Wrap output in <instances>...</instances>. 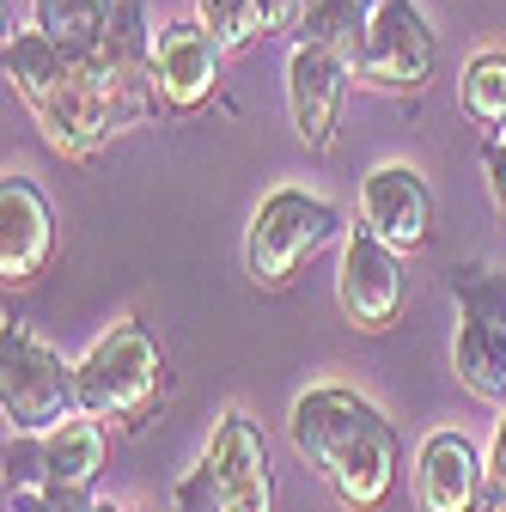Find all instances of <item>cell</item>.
<instances>
[{
  "instance_id": "cell-1",
  "label": "cell",
  "mask_w": 506,
  "mask_h": 512,
  "mask_svg": "<svg viewBox=\"0 0 506 512\" xmlns=\"http://www.w3.org/2000/svg\"><path fill=\"white\" fill-rule=\"evenodd\" d=\"M287 439L305 458V470L336 494V506L378 512L391 500L403 470V439L391 415L372 397H360L354 384H305L287 409Z\"/></svg>"
},
{
  "instance_id": "cell-2",
  "label": "cell",
  "mask_w": 506,
  "mask_h": 512,
  "mask_svg": "<svg viewBox=\"0 0 506 512\" xmlns=\"http://www.w3.org/2000/svg\"><path fill=\"white\" fill-rule=\"evenodd\" d=\"M0 61H7V80L25 98V110L37 116L43 141L68 159H92L104 141H116L122 128H135L147 116V104H135L92 55L55 49L37 25L13 31Z\"/></svg>"
},
{
  "instance_id": "cell-3",
  "label": "cell",
  "mask_w": 506,
  "mask_h": 512,
  "mask_svg": "<svg viewBox=\"0 0 506 512\" xmlns=\"http://www.w3.org/2000/svg\"><path fill=\"white\" fill-rule=\"evenodd\" d=\"M80 378V409L98 415V421H129L141 427L159 403V384H165V354L153 342V330L141 324V317H122V324H110L86 360L74 366Z\"/></svg>"
},
{
  "instance_id": "cell-4",
  "label": "cell",
  "mask_w": 506,
  "mask_h": 512,
  "mask_svg": "<svg viewBox=\"0 0 506 512\" xmlns=\"http://www.w3.org/2000/svg\"><path fill=\"white\" fill-rule=\"evenodd\" d=\"M336 232H342L336 202H324L318 189L281 183L257 202V214L244 226V275L257 287H287Z\"/></svg>"
},
{
  "instance_id": "cell-5",
  "label": "cell",
  "mask_w": 506,
  "mask_h": 512,
  "mask_svg": "<svg viewBox=\"0 0 506 512\" xmlns=\"http://www.w3.org/2000/svg\"><path fill=\"white\" fill-rule=\"evenodd\" d=\"M458 299V336H452V372L476 403H506V269L458 263L452 269Z\"/></svg>"
},
{
  "instance_id": "cell-6",
  "label": "cell",
  "mask_w": 506,
  "mask_h": 512,
  "mask_svg": "<svg viewBox=\"0 0 506 512\" xmlns=\"http://www.w3.org/2000/svg\"><path fill=\"white\" fill-rule=\"evenodd\" d=\"M0 409L13 433H49L68 415H80V378L49 342H37L25 324L0 330Z\"/></svg>"
},
{
  "instance_id": "cell-7",
  "label": "cell",
  "mask_w": 506,
  "mask_h": 512,
  "mask_svg": "<svg viewBox=\"0 0 506 512\" xmlns=\"http://www.w3.org/2000/svg\"><path fill=\"white\" fill-rule=\"evenodd\" d=\"M354 74L378 92H427L439 74V37L415 0H372L354 43Z\"/></svg>"
},
{
  "instance_id": "cell-8",
  "label": "cell",
  "mask_w": 506,
  "mask_h": 512,
  "mask_svg": "<svg viewBox=\"0 0 506 512\" xmlns=\"http://www.w3.org/2000/svg\"><path fill=\"white\" fill-rule=\"evenodd\" d=\"M354 55L336 43H293L287 55V116H293V135L311 153H330L336 147V128L348 110V86H354Z\"/></svg>"
},
{
  "instance_id": "cell-9",
  "label": "cell",
  "mask_w": 506,
  "mask_h": 512,
  "mask_svg": "<svg viewBox=\"0 0 506 512\" xmlns=\"http://www.w3.org/2000/svg\"><path fill=\"white\" fill-rule=\"evenodd\" d=\"M336 305L354 330L385 336L403 311V250H391L378 232L354 226L342 238V263H336Z\"/></svg>"
},
{
  "instance_id": "cell-10",
  "label": "cell",
  "mask_w": 506,
  "mask_h": 512,
  "mask_svg": "<svg viewBox=\"0 0 506 512\" xmlns=\"http://www.w3.org/2000/svg\"><path fill=\"white\" fill-rule=\"evenodd\" d=\"M202 470L214 476L220 512H275V470H269V439L244 409H226L202 445Z\"/></svg>"
},
{
  "instance_id": "cell-11",
  "label": "cell",
  "mask_w": 506,
  "mask_h": 512,
  "mask_svg": "<svg viewBox=\"0 0 506 512\" xmlns=\"http://www.w3.org/2000/svg\"><path fill=\"white\" fill-rule=\"evenodd\" d=\"M220 43L202 19H171L159 37H153V98L159 110L171 116H189L202 110L214 92H220Z\"/></svg>"
},
{
  "instance_id": "cell-12",
  "label": "cell",
  "mask_w": 506,
  "mask_h": 512,
  "mask_svg": "<svg viewBox=\"0 0 506 512\" xmlns=\"http://www.w3.org/2000/svg\"><path fill=\"white\" fill-rule=\"evenodd\" d=\"M360 226L378 232L391 250L415 256L433 238V189L415 165H372L360 177Z\"/></svg>"
},
{
  "instance_id": "cell-13",
  "label": "cell",
  "mask_w": 506,
  "mask_h": 512,
  "mask_svg": "<svg viewBox=\"0 0 506 512\" xmlns=\"http://www.w3.org/2000/svg\"><path fill=\"white\" fill-rule=\"evenodd\" d=\"M482 500H488V458L458 427H433L415 452V512H476Z\"/></svg>"
},
{
  "instance_id": "cell-14",
  "label": "cell",
  "mask_w": 506,
  "mask_h": 512,
  "mask_svg": "<svg viewBox=\"0 0 506 512\" xmlns=\"http://www.w3.org/2000/svg\"><path fill=\"white\" fill-rule=\"evenodd\" d=\"M55 256V214L43 202V189L31 177H7L0 183V281L7 287H31Z\"/></svg>"
},
{
  "instance_id": "cell-15",
  "label": "cell",
  "mask_w": 506,
  "mask_h": 512,
  "mask_svg": "<svg viewBox=\"0 0 506 512\" xmlns=\"http://www.w3.org/2000/svg\"><path fill=\"white\" fill-rule=\"evenodd\" d=\"M43 445H37V464H43V482L49 488H68V494H86L92 482H98V470H104V458H110V439H104V421L98 415H68L61 427H49V433H37Z\"/></svg>"
},
{
  "instance_id": "cell-16",
  "label": "cell",
  "mask_w": 506,
  "mask_h": 512,
  "mask_svg": "<svg viewBox=\"0 0 506 512\" xmlns=\"http://www.w3.org/2000/svg\"><path fill=\"white\" fill-rule=\"evenodd\" d=\"M116 19V0H31V25L68 55H92Z\"/></svg>"
},
{
  "instance_id": "cell-17",
  "label": "cell",
  "mask_w": 506,
  "mask_h": 512,
  "mask_svg": "<svg viewBox=\"0 0 506 512\" xmlns=\"http://www.w3.org/2000/svg\"><path fill=\"white\" fill-rule=\"evenodd\" d=\"M458 104L470 122L506 135V49H476L458 74Z\"/></svg>"
},
{
  "instance_id": "cell-18",
  "label": "cell",
  "mask_w": 506,
  "mask_h": 512,
  "mask_svg": "<svg viewBox=\"0 0 506 512\" xmlns=\"http://www.w3.org/2000/svg\"><path fill=\"white\" fill-rule=\"evenodd\" d=\"M366 13H372V0H305V13H299L293 37H305V43H336V49L354 55Z\"/></svg>"
},
{
  "instance_id": "cell-19",
  "label": "cell",
  "mask_w": 506,
  "mask_h": 512,
  "mask_svg": "<svg viewBox=\"0 0 506 512\" xmlns=\"http://www.w3.org/2000/svg\"><path fill=\"white\" fill-rule=\"evenodd\" d=\"M196 19L214 31V43L232 55V49H244L250 37H263V25H257V0H196Z\"/></svg>"
},
{
  "instance_id": "cell-20",
  "label": "cell",
  "mask_w": 506,
  "mask_h": 512,
  "mask_svg": "<svg viewBox=\"0 0 506 512\" xmlns=\"http://www.w3.org/2000/svg\"><path fill=\"white\" fill-rule=\"evenodd\" d=\"M7 512H92V500L37 482V488H13V494H7Z\"/></svg>"
},
{
  "instance_id": "cell-21",
  "label": "cell",
  "mask_w": 506,
  "mask_h": 512,
  "mask_svg": "<svg viewBox=\"0 0 506 512\" xmlns=\"http://www.w3.org/2000/svg\"><path fill=\"white\" fill-rule=\"evenodd\" d=\"M171 512H220V494H214V476L196 464L177 488H171Z\"/></svg>"
},
{
  "instance_id": "cell-22",
  "label": "cell",
  "mask_w": 506,
  "mask_h": 512,
  "mask_svg": "<svg viewBox=\"0 0 506 512\" xmlns=\"http://www.w3.org/2000/svg\"><path fill=\"white\" fill-rule=\"evenodd\" d=\"M482 177H488V196H494V208H500V220H506V135H494V141L482 147Z\"/></svg>"
},
{
  "instance_id": "cell-23",
  "label": "cell",
  "mask_w": 506,
  "mask_h": 512,
  "mask_svg": "<svg viewBox=\"0 0 506 512\" xmlns=\"http://www.w3.org/2000/svg\"><path fill=\"white\" fill-rule=\"evenodd\" d=\"M488 494H494V506H506V403H500L494 445H488Z\"/></svg>"
},
{
  "instance_id": "cell-24",
  "label": "cell",
  "mask_w": 506,
  "mask_h": 512,
  "mask_svg": "<svg viewBox=\"0 0 506 512\" xmlns=\"http://www.w3.org/2000/svg\"><path fill=\"white\" fill-rule=\"evenodd\" d=\"M299 13H305V0H257V25H263V37L293 31V25H299Z\"/></svg>"
},
{
  "instance_id": "cell-25",
  "label": "cell",
  "mask_w": 506,
  "mask_h": 512,
  "mask_svg": "<svg viewBox=\"0 0 506 512\" xmlns=\"http://www.w3.org/2000/svg\"><path fill=\"white\" fill-rule=\"evenodd\" d=\"M92 512H135V506H110V500H98V506H92Z\"/></svg>"
}]
</instances>
